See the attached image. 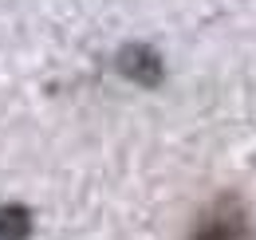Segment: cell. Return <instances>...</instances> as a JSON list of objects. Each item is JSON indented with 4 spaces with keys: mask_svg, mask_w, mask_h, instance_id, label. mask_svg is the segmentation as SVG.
<instances>
[{
    "mask_svg": "<svg viewBox=\"0 0 256 240\" xmlns=\"http://www.w3.org/2000/svg\"><path fill=\"white\" fill-rule=\"evenodd\" d=\"M32 236V212L24 205H0V240H28Z\"/></svg>",
    "mask_w": 256,
    "mask_h": 240,
    "instance_id": "3957f363",
    "label": "cell"
},
{
    "mask_svg": "<svg viewBox=\"0 0 256 240\" xmlns=\"http://www.w3.org/2000/svg\"><path fill=\"white\" fill-rule=\"evenodd\" d=\"M248 236V209L236 193H221L197 216L190 240H244Z\"/></svg>",
    "mask_w": 256,
    "mask_h": 240,
    "instance_id": "6da1fadb",
    "label": "cell"
},
{
    "mask_svg": "<svg viewBox=\"0 0 256 240\" xmlns=\"http://www.w3.org/2000/svg\"><path fill=\"white\" fill-rule=\"evenodd\" d=\"M114 67L134 87H162V79H166V63H162L158 48H150V44H126L114 56Z\"/></svg>",
    "mask_w": 256,
    "mask_h": 240,
    "instance_id": "7a4b0ae2",
    "label": "cell"
}]
</instances>
